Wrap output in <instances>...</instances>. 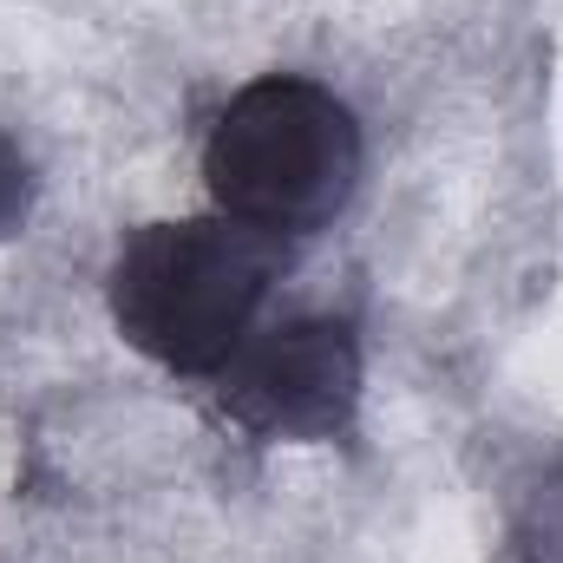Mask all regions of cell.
<instances>
[{
    "mask_svg": "<svg viewBox=\"0 0 563 563\" xmlns=\"http://www.w3.org/2000/svg\"><path fill=\"white\" fill-rule=\"evenodd\" d=\"M217 380L223 413L256 439H341L361 407V347L347 321L295 314L250 334Z\"/></svg>",
    "mask_w": 563,
    "mask_h": 563,
    "instance_id": "3957f363",
    "label": "cell"
},
{
    "mask_svg": "<svg viewBox=\"0 0 563 563\" xmlns=\"http://www.w3.org/2000/svg\"><path fill=\"white\" fill-rule=\"evenodd\" d=\"M282 236L236 217L139 223L112 256V321L170 374H223L282 276Z\"/></svg>",
    "mask_w": 563,
    "mask_h": 563,
    "instance_id": "6da1fadb",
    "label": "cell"
},
{
    "mask_svg": "<svg viewBox=\"0 0 563 563\" xmlns=\"http://www.w3.org/2000/svg\"><path fill=\"white\" fill-rule=\"evenodd\" d=\"M26 197H33V177H26V157L0 139V236H13L26 223Z\"/></svg>",
    "mask_w": 563,
    "mask_h": 563,
    "instance_id": "277c9868",
    "label": "cell"
},
{
    "mask_svg": "<svg viewBox=\"0 0 563 563\" xmlns=\"http://www.w3.org/2000/svg\"><path fill=\"white\" fill-rule=\"evenodd\" d=\"M203 184L223 217L269 236H308L334 223L361 184V125L321 79L269 73L210 125Z\"/></svg>",
    "mask_w": 563,
    "mask_h": 563,
    "instance_id": "7a4b0ae2",
    "label": "cell"
}]
</instances>
